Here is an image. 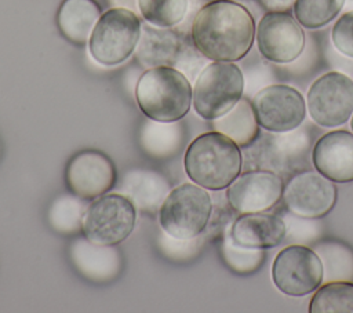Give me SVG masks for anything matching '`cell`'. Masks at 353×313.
<instances>
[{
	"mask_svg": "<svg viewBox=\"0 0 353 313\" xmlns=\"http://www.w3.org/2000/svg\"><path fill=\"white\" fill-rule=\"evenodd\" d=\"M255 39L261 55L273 63L294 62L305 48L303 29L288 11L266 12L256 26Z\"/></svg>",
	"mask_w": 353,
	"mask_h": 313,
	"instance_id": "11",
	"label": "cell"
},
{
	"mask_svg": "<svg viewBox=\"0 0 353 313\" xmlns=\"http://www.w3.org/2000/svg\"><path fill=\"white\" fill-rule=\"evenodd\" d=\"M306 109L320 127L345 124L353 114V80L335 70L321 74L307 91Z\"/></svg>",
	"mask_w": 353,
	"mask_h": 313,
	"instance_id": "8",
	"label": "cell"
},
{
	"mask_svg": "<svg viewBox=\"0 0 353 313\" xmlns=\"http://www.w3.org/2000/svg\"><path fill=\"white\" fill-rule=\"evenodd\" d=\"M296 0H258L261 7L268 11H288Z\"/></svg>",
	"mask_w": 353,
	"mask_h": 313,
	"instance_id": "30",
	"label": "cell"
},
{
	"mask_svg": "<svg viewBox=\"0 0 353 313\" xmlns=\"http://www.w3.org/2000/svg\"><path fill=\"white\" fill-rule=\"evenodd\" d=\"M142 18L159 28L178 25L186 14L188 0H137Z\"/></svg>",
	"mask_w": 353,
	"mask_h": 313,
	"instance_id": "26",
	"label": "cell"
},
{
	"mask_svg": "<svg viewBox=\"0 0 353 313\" xmlns=\"http://www.w3.org/2000/svg\"><path fill=\"white\" fill-rule=\"evenodd\" d=\"M101 17V8L94 0H63L57 14L61 33L74 44H85Z\"/></svg>",
	"mask_w": 353,
	"mask_h": 313,
	"instance_id": "20",
	"label": "cell"
},
{
	"mask_svg": "<svg viewBox=\"0 0 353 313\" xmlns=\"http://www.w3.org/2000/svg\"><path fill=\"white\" fill-rule=\"evenodd\" d=\"M170 190V182L161 174L149 170L125 172L117 186V193L127 196L135 208L150 214L160 210Z\"/></svg>",
	"mask_w": 353,
	"mask_h": 313,
	"instance_id": "18",
	"label": "cell"
},
{
	"mask_svg": "<svg viewBox=\"0 0 353 313\" xmlns=\"http://www.w3.org/2000/svg\"><path fill=\"white\" fill-rule=\"evenodd\" d=\"M141 19L124 7L101 14L88 40L91 57L102 66H116L134 52L141 37Z\"/></svg>",
	"mask_w": 353,
	"mask_h": 313,
	"instance_id": "4",
	"label": "cell"
},
{
	"mask_svg": "<svg viewBox=\"0 0 353 313\" xmlns=\"http://www.w3.org/2000/svg\"><path fill=\"white\" fill-rule=\"evenodd\" d=\"M85 208V200L76 194L59 196L50 205L48 222L59 233L74 234L83 229Z\"/></svg>",
	"mask_w": 353,
	"mask_h": 313,
	"instance_id": "24",
	"label": "cell"
},
{
	"mask_svg": "<svg viewBox=\"0 0 353 313\" xmlns=\"http://www.w3.org/2000/svg\"><path fill=\"white\" fill-rule=\"evenodd\" d=\"M346 0H296L292 10L295 19L306 29H319L334 21Z\"/></svg>",
	"mask_w": 353,
	"mask_h": 313,
	"instance_id": "25",
	"label": "cell"
},
{
	"mask_svg": "<svg viewBox=\"0 0 353 313\" xmlns=\"http://www.w3.org/2000/svg\"><path fill=\"white\" fill-rule=\"evenodd\" d=\"M135 221V205L127 196L105 193L87 205L81 230L94 243L116 245L131 234Z\"/></svg>",
	"mask_w": 353,
	"mask_h": 313,
	"instance_id": "7",
	"label": "cell"
},
{
	"mask_svg": "<svg viewBox=\"0 0 353 313\" xmlns=\"http://www.w3.org/2000/svg\"><path fill=\"white\" fill-rule=\"evenodd\" d=\"M283 189L284 183L276 172L252 170L240 174L228 186L226 199L239 214L263 212L279 203Z\"/></svg>",
	"mask_w": 353,
	"mask_h": 313,
	"instance_id": "13",
	"label": "cell"
},
{
	"mask_svg": "<svg viewBox=\"0 0 353 313\" xmlns=\"http://www.w3.org/2000/svg\"><path fill=\"white\" fill-rule=\"evenodd\" d=\"M334 182L319 171L295 174L283 189V201L287 210L298 218L320 219L331 212L336 203Z\"/></svg>",
	"mask_w": 353,
	"mask_h": 313,
	"instance_id": "12",
	"label": "cell"
},
{
	"mask_svg": "<svg viewBox=\"0 0 353 313\" xmlns=\"http://www.w3.org/2000/svg\"><path fill=\"white\" fill-rule=\"evenodd\" d=\"M331 40L342 55L353 58V10L336 19L331 30Z\"/></svg>",
	"mask_w": 353,
	"mask_h": 313,
	"instance_id": "29",
	"label": "cell"
},
{
	"mask_svg": "<svg viewBox=\"0 0 353 313\" xmlns=\"http://www.w3.org/2000/svg\"><path fill=\"white\" fill-rule=\"evenodd\" d=\"M230 240L243 248L266 250L279 245L287 233L284 221L273 214H240L228 228Z\"/></svg>",
	"mask_w": 353,
	"mask_h": 313,
	"instance_id": "16",
	"label": "cell"
},
{
	"mask_svg": "<svg viewBox=\"0 0 353 313\" xmlns=\"http://www.w3.org/2000/svg\"><path fill=\"white\" fill-rule=\"evenodd\" d=\"M240 146L219 131H210L194 138L183 159L188 176L193 183L221 190L228 188L241 172Z\"/></svg>",
	"mask_w": 353,
	"mask_h": 313,
	"instance_id": "2",
	"label": "cell"
},
{
	"mask_svg": "<svg viewBox=\"0 0 353 313\" xmlns=\"http://www.w3.org/2000/svg\"><path fill=\"white\" fill-rule=\"evenodd\" d=\"M251 103L259 127L270 132L298 128L307 110L303 95L287 84H272L259 90Z\"/></svg>",
	"mask_w": 353,
	"mask_h": 313,
	"instance_id": "10",
	"label": "cell"
},
{
	"mask_svg": "<svg viewBox=\"0 0 353 313\" xmlns=\"http://www.w3.org/2000/svg\"><path fill=\"white\" fill-rule=\"evenodd\" d=\"M203 240L204 239L201 234L192 239H178L161 229L157 237V244L160 252L165 255L168 259L175 262H183L193 258L199 252Z\"/></svg>",
	"mask_w": 353,
	"mask_h": 313,
	"instance_id": "27",
	"label": "cell"
},
{
	"mask_svg": "<svg viewBox=\"0 0 353 313\" xmlns=\"http://www.w3.org/2000/svg\"><path fill=\"white\" fill-rule=\"evenodd\" d=\"M314 168L336 183L353 182V134L335 130L320 137L312 152Z\"/></svg>",
	"mask_w": 353,
	"mask_h": 313,
	"instance_id": "15",
	"label": "cell"
},
{
	"mask_svg": "<svg viewBox=\"0 0 353 313\" xmlns=\"http://www.w3.org/2000/svg\"><path fill=\"white\" fill-rule=\"evenodd\" d=\"M255 30V21L243 4L214 0L199 10L190 34L196 50L204 58L236 62L251 50Z\"/></svg>",
	"mask_w": 353,
	"mask_h": 313,
	"instance_id": "1",
	"label": "cell"
},
{
	"mask_svg": "<svg viewBox=\"0 0 353 313\" xmlns=\"http://www.w3.org/2000/svg\"><path fill=\"white\" fill-rule=\"evenodd\" d=\"M210 193L193 183H182L167 194L159 210V223L164 232L178 239L201 234L211 219Z\"/></svg>",
	"mask_w": 353,
	"mask_h": 313,
	"instance_id": "6",
	"label": "cell"
},
{
	"mask_svg": "<svg viewBox=\"0 0 353 313\" xmlns=\"http://www.w3.org/2000/svg\"><path fill=\"white\" fill-rule=\"evenodd\" d=\"M139 143L153 157L175 156L183 146V127L176 121L146 120L139 131Z\"/></svg>",
	"mask_w": 353,
	"mask_h": 313,
	"instance_id": "21",
	"label": "cell"
},
{
	"mask_svg": "<svg viewBox=\"0 0 353 313\" xmlns=\"http://www.w3.org/2000/svg\"><path fill=\"white\" fill-rule=\"evenodd\" d=\"M212 128L228 135L239 146L251 145L259 132L252 103L248 99H240L226 114L212 120Z\"/></svg>",
	"mask_w": 353,
	"mask_h": 313,
	"instance_id": "22",
	"label": "cell"
},
{
	"mask_svg": "<svg viewBox=\"0 0 353 313\" xmlns=\"http://www.w3.org/2000/svg\"><path fill=\"white\" fill-rule=\"evenodd\" d=\"M221 254L229 267L239 273H245L255 269L256 263H259V258L263 255L259 252V250H248L236 245L230 240L228 232L225 233L221 244Z\"/></svg>",
	"mask_w": 353,
	"mask_h": 313,
	"instance_id": "28",
	"label": "cell"
},
{
	"mask_svg": "<svg viewBox=\"0 0 353 313\" xmlns=\"http://www.w3.org/2000/svg\"><path fill=\"white\" fill-rule=\"evenodd\" d=\"M70 258L84 277L98 283L114 279L121 269V256L114 245L98 244L87 237L73 241Z\"/></svg>",
	"mask_w": 353,
	"mask_h": 313,
	"instance_id": "17",
	"label": "cell"
},
{
	"mask_svg": "<svg viewBox=\"0 0 353 313\" xmlns=\"http://www.w3.org/2000/svg\"><path fill=\"white\" fill-rule=\"evenodd\" d=\"M324 269L320 256L305 245H287L276 255L272 280L276 288L288 296H305L323 283Z\"/></svg>",
	"mask_w": 353,
	"mask_h": 313,
	"instance_id": "9",
	"label": "cell"
},
{
	"mask_svg": "<svg viewBox=\"0 0 353 313\" xmlns=\"http://www.w3.org/2000/svg\"><path fill=\"white\" fill-rule=\"evenodd\" d=\"M350 128H352V130H353V116H352V117H350Z\"/></svg>",
	"mask_w": 353,
	"mask_h": 313,
	"instance_id": "31",
	"label": "cell"
},
{
	"mask_svg": "<svg viewBox=\"0 0 353 313\" xmlns=\"http://www.w3.org/2000/svg\"><path fill=\"white\" fill-rule=\"evenodd\" d=\"M310 313H353V283L330 281L320 285L309 303Z\"/></svg>",
	"mask_w": 353,
	"mask_h": 313,
	"instance_id": "23",
	"label": "cell"
},
{
	"mask_svg": "<svg viewBox=\"0 0 353 313\" xmlns=\"http://www.w3.org/2000/svg\"><path fill=\"white\" fill-rule=\"evenodd\" d=\"M65 179L73 194L92 200L114 186L117 174L113 161L106 154L98 150H81L69 160Z\"/></svg>",
	"mask_w": 353,
	"mask_h": 313,
	"instance_id": "14",
	"label": "cell"
},
{
	"mask_svg": "<svg viewBox=\"0 0 353 313\" xmlns=\"http://www.w3.org/2000/svg\"><path fill=\"white\" fill-rule=\"evenodd\" d=\"M183 52L175 32L154 25H143L138 41L137 57L143 66L176 65Z\"/></svg>",
	"mask_w": 353,
	"mask_h": 313,
	"instance_id": "19",
	"label": "cell"
},
{
	"mask_svg": "<svg viewBox=\"0 0 353 313\" xmlns=\"http://www.w3.org/2000/svg\"><path fill=\"white\" fill-rule=\"evenodd\" d=\"M244 76L233 62L214 61L197 76L193 88V108L208 121L226 114L243 97Z\"/></svg>",
	"mask_w": 353,
	"mask_h": 313,
	"instance_id": "5",
	"label": "cell"
},
{
	"mask_svg": "<svg viewBox=\"0 0 353 313\" xmlns=\"http://www.w3.org/2000/svg\"><path fill=\"white\" fill-rule=\"evenodd\" d=\"M135 99L148 119L176 121L189 112L193 92L190 81L181 70L172 66H154L139 77Z\"/></svg>",
	"mask_w": 353,
	"mask_h": 313,
	"instance_id": "3",
	"label": "cell"
}]
</instances>
